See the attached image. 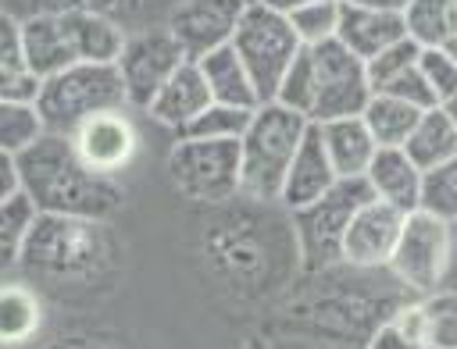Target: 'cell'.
<instances>
[{"label": "cell", "mask_w": 457, "mask_h": 349, "mask_svg": "<svg viewBox=\"0 0 457 349\" xmlns=\"http://www.w3.org/2000/svg\"><path fill=\"white\" fill-rule=\"evenodd\" d=\"M339 14H343V0H311L296 7L289 21L303 46H321L339 36Z\"/></svg>", "instance_id": "obj_30"}, {"label": "cell", "mask_w": 457, "mask_h": 349, "mask_svg": "<svg viewBox=\"0 0 457 349\" xmlns=\"http://www.w3.org/2000/svg\"><path fill=\"white\" fill-rule=\"evenodd\" d=\"M18 267L50 281H89L111 267V235L104 221L39 214Z\"/></svg>", "instance_id": "obj_2"}, {"label": "cell", "mask_w": 457, "mask_h": 349, "mask_svg": "<svg viewBox=\"0 0 457 349\" xmlns=\"http://www.w3.org/2000/svg\"><path fill=\"white\" fill-rule=\"evenodd\" d=\"M54 349H118V345H107L100 338H61Z\"/></svg>", "instance_id": "obj_39"}, {"label": "cell", "mask_w": 457, "mask_h": 349, "mask_svg": "<svg viewBox=\"0 0 457 349\" xmlns=\"http://www.w3.org/2000/svg\"><path fill=\"white\" fill-rule=\"evenodd\" d=\"M25 192L39 214H68L107 221L125 207V189L114 174L93 171L71 146L68 135L46 132L36 146L18 153Z\"/></svg>", "instance_id": "obj_1"}, {"label": "cell", "mask_w": 457, "mask_h": 349, "mask_svg": "<svg viewBox=\"0 0 457 349\" xmlns=\"http://www.w3.org/2000/svg\"><path fill=\"white\" fill-rule=\"evenodd\" d=\"M39 89H43V78L29 64L25 39H21V21L4 14V28H0V100L36 103Z\"/></svg>", "instance_id": "obj_21"}, {"label": "cell", "mask_w": 457, "mask_h": 349, "mask_svg": "<svg viewBox=\"0 0 457 349\" xmlns=\"http://www.w3.org/2000/svg\"><path fill=\"white\" fill-rule=\"evenodd\" d=\"M21 189H25V178H21V164H18V157L0 150V199L18 196Z\"/></svg>", "instance_id": "obj_38"}, {"label": "cell", "mask_w": 457, "mask_h": 349, "mask_svg": "<svg viewBox=\"0 0 457 349\" xmlns=\"http://www.w3.org/2000/svg\"><path fill=\"white\" fill-rule=\"evenodd\" d=\"M368 199H371V189L364 178H339L321 199H314L300 210H289L296 253L311 274H325L332 267H343L346 228Z\"/></svg>", "instance_id": "obj_5"}, {"label": "cell", "mask_w": 457, "mask_h": 349, "mask_svg": "<svg viewBox=\"0 0 457 349\" xmlns=\"http://www.w3.org/2000/svg\"><path fill=\"white\" fill-rule=\"evenodd\" d=\"M418 68H421V75H425V82H428V89H432V96H436L439 107L457 96V57L446 46L421 50Z\"/></svg>", "instance_id": "obj_35"}, {"label": "cell", "mask_w": 457, "mask_h": 349, "mask_svg": "<svg viewBox=\"0 0 457 349\" xmlns=\"http://www.w3.org/2000/svg\"><path fill=\"white\" fill-rule=\"evenodd\" d=\"M164 167H168L171 185L193 203L221 207L228 199L243 196V150H239V139L175 135Z\"/></svg>", "instance_id": "obj_6"}, {"label": "cell", "mask_w": 457, "mask_h": 349, "mask_svg": "<svg viewBox=\"0 0 457 349\" xmlns=\"http://www.w3.org/2000/svg\"><path fill=\"white\" fill-rule=\"evenodd\" d=\"M43 121L57 135H71L82 121L129 107L125 82L118 75V64H71L50 78H43L39 100H36Z\"/></svg>", "instance_id": "obj_4"}, {"label": "cell", "mask_w": 457, "mask_h": 349, "mask_svg": "<svg viewBox=\"0 0 457 349\" xmlns=\"http://www.w3.org/2000/svg\"><path fill=\"white\" fill-rule=\"evenodd\" d=\"M421 210L439 214L443 221L457 224V157L425 171V192H421Z\"/></svg>", "instance_id": "obj_32"}, {"label": "cell", "mask_w": 457, "mask_h": 349, "mask_svg": "<svg viewBox=\"0 0 457 349\" xmlns=\"http://www.w3.org/2000/svg\"><path fill=\"white\" fill-rule=\"evenodd\" d=\"M378 93H389V96H396V100H407V103H414V107H421V110L439 107L418 64H414V68H407V71H400V75H396L393 82H386Z\"/></svg>", "instance_id": "obj_36"}, {"label": "cell", "mask_w": 457, "mask_h": 349, "mask_svg": "<svg viewBox=\"0 0 457 349\" xmlns=\"http://www.w3.org/2000/svg\"><path fill=\"white\" fill-rule=\"evenodd\" d=\"M250 0H179L168 14V32L179 39L189 61L207 57L232 43Z\"/></svg>", "instance_id": "obj_11"}, {"label": "cell", "mask_w": 457, "mask_h": 349, "mask_svg": "<svg viewBox=\"0 0 457 349\" xmlns=\"http://www.w3.org/2000/svg\"><path fill=\"white\" fill-rule=\"evenodd\" d=\"M43 328V303L29 281H4L0 288V338L7 349L29 345Z\"/></svg>", "instance_id": "obj_23"}, {"label": "cell", "mask_w": 457, "mask_h": 349, "mask_svg": "<svg viewBox=\"0 0 457 349\" xmlns=\"http://www.w3.org/2000/svg\"><path fill=\"white\" fill-rule=\"evenodd\" d=\"M21 39H25V53L29 64L39 78H50L71 64H82L79 46H75V32L68 21V7L64 11H43L21 21Z\"/></svg>", "instance_id": "obj_15"}, {"label": "cell", "mask_w": 457, "mask_h": 349, "mask_svg": "<svg viewBox=\"0 0 457 349\" xmlns=\"http://www.w3.org/2000/svg\"><path fill=\"white\" fill-rule=\"evenodd\" d=\"M350 4H361V7H378V11H396V14H403V7H407L411 0H350Z\"/></svg>", "instance_id": "obj_40"}, {"label": "cell", "mask_w": 457, "mask_h": 349, "mask_svg": "<svg viewBox=\"0 0 457 349\" xmlns=\"http://www.w3.org/2000/svg\"><path fill=\"white\" fill-rule=\"evenodd\" d=\"M261 4H268V7H275V11H282V14H293L296 7H303V4H311V0H261Z\"/></svg>", "instance_id": "obj_41"}, {"label": "cell", "mask_w": 457, "mask_h": 349, "mask_svg": "<svg viewBox=\"0 0 457 349\" xmlns=\"http://www.w3.org/2000/svg\"><path fill=\"white\" fill-rule=\"evenodd\" d=\"M211 103H214V96H211V89H207V78H204L200 64H196V61H186V64L161 85V93L154 96V103H150L143 114H146L154 125H161V128H168L171 135H179V132H186Z\"/></svg>", "instance_id": "obj_14"}, {"label": "cell", "mask_w": 457, "mask_h": 349, "mask_svg": "<svg viewBox=\"0 0 457 349\" xmlns=\"http://www.w3.org/2000/svg\"><path fill=\"white\" fill-rule=\"evenodd\" d=\"M457 228L432 210H411L400 231V242L389 260V274L411 296H428L450 281Z\"/></svg>", "instance_id": "obj_7"}, {"label": "cell", "mask_w": 457, "mask_h": 349, "mask_svg": "<svg viewBox=\"0 0 457 349\" xmlns=\"http://www.w3.org/2000/svg\"><path fill=\"white\" fill-rule=\"evenodd\" d=\"M457 228V224H453ZM446 285H457V242H453V267H450V281Z\"/></svg>", "instance_id": "obj_42"}, {"label": "cell", "mask_w": 457, "mask_h": 349, "mask_svg": "<svg viewBox=\"0 0 457 349\" xmlns=\"http://www.w3.org/2000/svg\"><path fill=\"white\" fill-rule=\"evenodd\" d=\"M368 189L375 199L393 203L396 210L411 214L421 210V192H425V171L411 160L403 146H382L364 174Z\"/></svg>", "instance_id": "obj_17"}, {"label": "cell", "mask_w": 457, "mask_h": 349, "mask_svg": "<svg viewBox=\"0 0 457 349\" xmlns=\"http://www.w3.org/2000/svg\"><path fill=\"white\" fill-rule=\"evenodd\" d=\"M336 182H339V174H336L332 157L325 150L321 128L311 121V128H307V135H303V142H300V150L293 157V167L286 174V185H282V199L278 203L286 210H300V207L321 199Z\"/></svg>", "instance_id": "obj_16"}, {"label": "cell", "mask_w": 457, "mask_h": 349, "mask_svg": "<svg viewBox=\"0 0 457 349\" xmlns=\"http://www.w3.org/2000/svg\"><path fill=\"white\" fill-rule=\"evenodd\" d=\"M232 46L243 57V64L250 68L253 85L261 93V103L275 100V93L282 85V75L289 71V64L303 50L289 14H282V11H275L261 0L246 4V14H243V21L232 36Z\"/></svg>", "instance_id": "obj_8"}, {"label": "cell", "mask_w": 457, "mask_h": 349, "mask_svg": "<svg viewBox=\"0 0 457 349\" xmlns=\"http://www.w3.org/2000/svg\"><path fill=\"white\" fill-rule=\"evenodd\" d=\"M403 150L411 153V160H414L421 171H432V167L453 160V157H457V121L450 118V110H446V107L425 110Z\"/></svg>", "instance_id": "obj_24"}, {"label": "cell", "mask_w": 457, "mask_h": 349, "mask_svg": "<svg viewBox=\"0 0 457 349\" xmlns=\"http://www.w3.org/2000/svg\"><path fill=\"white\" fill-rule=\"evenodd\" d=\"M186 50L179 46V39L168 32V25L161 28H143L132 32L125 39V50L118 57V75L125 82L129 93V107L132 110H146L154 103V96L161 93V85L186 64Z\"/></svg>", "instance_id": "obj_10"}, {"label": "cell", "mask_w": 457, "mask_h": 349, "mask_svg": "<svg viewBox=\"0 0 457 349\" xmlns=\"http://www.w3.org/2000/svg\"><path fill=\"white\" fill-rule=\"evenodd\" d=\"M204 78H207V89L214 96V103H228V107H261V93L253 85V75L250 68L243 64V57L236 53V46H221V50H211L207 57L196 61Z\"/></svg>", "instance_id": "obj_20"}, {"label": "cell", "mask_w": 457, "mask_h": 349, "mask_svg": "<svg viewBox=\"0 0 457 349\" xmlns=\"http://www.w3.org/2000/svg\"><path fill=\"white\" fill-rule=\"evenodd\" d=\"M275 100L286 103V107H293V110H300L303 118H311V103H314V61H311V50L307 46L296 53V61L282 75V85H278Z\"/></svg>", "instance_id": "obj_33"}, {"label": "cell", "mask_w": 457, "mask_h": 349, "mask_svg": "<svg viewBox=\"0 0 457 349\" xmlns=\"http://www.w3.org/2000/svg\"><path fill=\"white\" fill-rule=\"evenodd\" d=\"M132 107H121V110H104L89 121H82L68 139L75 146V153L93 167V171H104V174H114L125 171L136 153H139V132H136V121L129 118Z\"/></svg>", "instance_id": "obj_13"}, {"label": "cell", "mask_w": 457, "mask_h": 349, "mask_svg": "<svg viewBox=\"0 0 457 349\" xmlns=\"http://www.w3.org/2000/svg\"><path fill=\"white\" fill-rule=\"evenodd\" d=\"M46 121L39 114L36 103H14V100H0V150L4 153H25L29 146H36L46 135Z\"/></svg>", "instance_id": "obj_28"}, {"label": "cell", "mask_w": 457, "mask_h": 349, "mask_svg": "<svg viewBox=\"0 0 457 349\" xmlns=\"http://www.w3.org/2000/svg\"><path fill=\"white\" fill-rule=\"evenodd\" d=\"M403 221H407L403 210H396L393 203H382V199L371 196L353 214V221L346 228L343 267H350V271H386L389 260H393V249L400 242Z\"/></svg>", "instance_id": "obj_12"}, {"label": "cell", "mask_w": 457, "mask_h": 349, "mask_svg": "<svg viewBox=\"0 0 457 349\" xmlns=\"http://www.w3.org/2000/svg\"><path fill=\"white\" fill-rule=\"evenodd\" d=\"M307 128H311V118H303L300 110H293L278 100H264L253 110L250 128L239 139L243 199H250V203H278L282 199L286 174L293 167V157H296Z\"/></svg>", "instance_id": "obj_3"}, {"label": "cell", "mask_w": 457, "mask_h": 349, "mask_svg": "<svg viewBox=\"0 0 457 349\" xmlns=\"http://www.w3.org/2000/svg\"><path fill=\"white\" fill-rule=\"evenodd\" d=\"M318 125V121H314ZM321 139H325V150L332 157V167L339 178H364L375 153L382 150L371 135V128L364 125L361 114L353 118H336V121H321Z\"/></svg>", "instance_id": "obj_19"}, {"label": "cell", "mask_w": 457, "mask_h": 349, "mask_svg": "<svg viewBox=\"0 0 457 349\" xmlns=\"http://www.w3.org/2000/svg\"><path fill=\"white\" fill-rule=\"evenodd\" d=\"M443 107H446V110H450V118H453V121H457V96H453V100H446V103H443Z\"/></svg>", "instance_id": "obj_43"}, {"label": "cell", "mask_w": 457, "mask_h": 349, "mask_svg": "<svg viewBox=\"0 0 457 349\" xmlns=\"http://www.w3.org/2000/svg\"><path fill=\"white\" fill-rule=\"evenodd\" d=\"M446 50H450V53H453V57H457V36H453V39H450V46H446Z\"/></svg>", "instance_id": "obj_44"}, {"label": "cell", "mask_w": 457, "mask_h": 349, "mask_svg": "<svg viewBox=\"0 0 457 349\" xmlns=\"http://www.w3.org/2000/svg\"><path fill=\"white\" fill-rule=\"evenodd\" d=\"M336 39L361 61H371L386 46L407 39V25H403V14H396V11H378V7H361V4L343 0Z\"/></svg>", "instance_id": "obj_18"}, {"label": "cell", "mask_w": 457, "mask_h": 349, "mask_svg": "<svg viewBox=\"0 0 457 349\" xmlns=\"http://www.w3.org/2000/svg\"><path fill=\"white\" fill-rule=\"evenodd\" d=\"M403 25L421 50L450 46L457 36V0H411L403 7Z\"/></svg>", "instance_id": "obj_26"}, {"label": "cell", "mask_w": 457, "mask_h": 349, "mask_svg": "<svg viewBox=\"0 0 457 349\" xmlns=\"http://www.w3.org/2000/svg\"><path fill=\"white\" fill-rule=\"evenodd\" d=\"M425 349H457V285H443L421 296Z\"/></svg>", "instance_id": "obj_29"}, {"label": "cell", "mask_w": 457, "mask_h": 349, "mask_svg": "<svg viewBox=\"0 0 457 349\" xmlns=\"http://www.w3.org/2000/svg\"><path fill=\"white\" fill-rule=\"evenodd\" d=\"M364 349H425V345H421L414 335H407L393 317H382V321L368 331Z\"/></svg>", "instance_id": "obj_37"}, {"label": "cell", "mask_w": 457, "mask_h": 349, "mask_svg": "<svg viewBox=\"0 0 457 349\" xmlns=\"http://www.w3.org/2000/svg\"><path fill=\"white\" fill-rule=\"evenodd\" d=\"M418 57H421V46L407 36V39H400V43H393V46H386L382 53H375L371 61H364L368 64V82H371V93H378L386 82H393L400 71H407V68H414L418 64Z\"/></svg>", "instance_id": "obj_34"}, {"label": "cell", "mask_w": 457, "mask_h": 349, "mask_svg": "<svg viewBox=\"0 0 457 349\" xmlns=\"http://www.w3.org/2000/svg\"><path fill=\"white\" fill-rule=\"evenodd\" d=\"M68 21H71L75 46H79L82 61H89V64H118L129 32L114 18H107L100 11H86V7H68Z\"/></svg>", "instance_id": "obj_22"}, {"label": "cell", "mask_w": 457, "mask_h": 349, "mask_svg": "<svg viewBox=\"0 0 457 349\" xmlns=\"http://www.w3.org/2000/svg\"><path fill=\"white\" fill-rule=\"evenodd\" d=\"M314 61V103H311V121H336V118H353L364 114L371 100V82H368V64L350 53L339 39L307 46Z\"/></svg>", "instance_id": "obj_9"}, {"label": "cell", "mask_w": 457, "mask_h": 349, "mask_svg": "<svg viewBox=\"0 0 457 349\" xmlns=\"http://www.w3.org/2000/svg\"><path fill=\"white\" fill-rule=\"evenodd\" d=\"M39 221V207L32 203V196L21 189L18 196H7L0 199V253H4V271L18 267L21 260V249L32 235Z\"/></svg>", "instance_id": "obj_27"}, {"label": "cell", "mask_w": 457, "mask_h": 349, "mask_svg": "<svg viewBox=\"0 0 457 349\" xmlns=\"http://www.w3.org/2000/svg\"><path fill=\"white\" fill-rule=\"evenodd\" d=\"M421 114L425 110L414 107V103H407V100H396L389 93H371V100H368V107H364L361 118L371 128V135H375L378 146H407V139L418 128Z\"/></svg>", "instance_id": "obj_25"}, {"label": "cell", "mask_w": 457, "mask_h": 349, "mask_svg": "<svg viewBox=\"0 0 457 349\" xmlns=\"http://www.w3.org/2000/svg\"><path fill=\"white\" fill-rule=\"evenodd\" d=\"M257 110V107H253ZM253 110L246 107H228V103H211L186 132L179 135H193V139H243V132L250 128Z\"/></svg>", "instance_id": "obj_31"}]
</instances>
